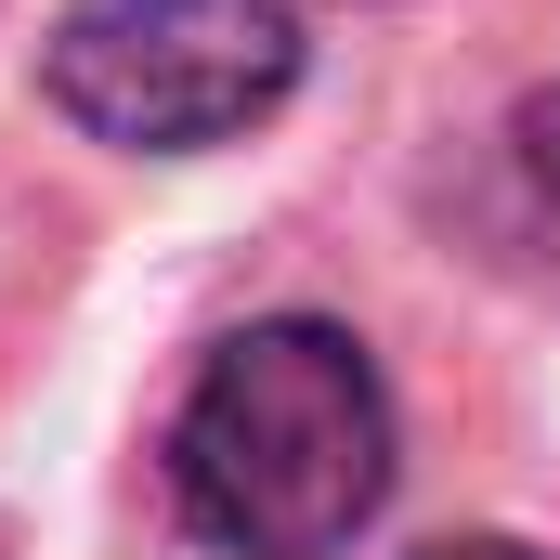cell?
Wrapping results in <instances>:
<instances>
[{
  "instance_id": "6da1fadb",
  "label": "cell",
  "mask_w": 560,
  "mask_h": 560,
  "mask_svg": "<svg viewBox=\"0 0 560 560\" xmlns=\"http://www.w3.org/2000/svg\"><path fill=\"white\" fill-rule=\"evenodd\" d=\"M183 522L235 560H339L392 495V392L352 326L275 313L209 352L170 430Z\"/></svg>"
},
{
  "instance_id": "7a4b0ae2",
  "label": "cell",
  "mask_w": 560,
  "mask_h": 560,
  "mask_svg": "<svg viewBox=\"0 0 560 560\" xmlns=\"http://www.w3.org/2000/svg\"><path fill=\"white\" fill-rule=\"evenodd\" d=\"M39 92L92 143L196 156L261 131L300 92V13L287 0H79L39 52Z\"/></svg>"
},
{
  "instance_id": "3957f363",
  "label": "cell",
  "mask_w": 560,
  "mask_h": 560,
  "mask_svg": "<svg viewBox=\"0 0 560 560\" xmlns=\"http://www.w3.org/2000/svg\"><path fill=\"white\" fill-rule=\"evenodd\" d=\"M522 170H535V183L560 196V79L535 92V105H522Z\"/></svg>"
},
{
  "instance_id": "277c9868",
  "label": "cell",
  "mask_w": 560,
  "mask_h": 560,
  "mask_svg": "<svg viewBox=\"0 0 560 560\" xmlns=\"http://www.w3.org/2000/svg\"><path fill=\"white\" fill-rule=\"evenodd\" d=\"M418 560H535L522 535H443V548H418Z\"/></svg>"
}]
</instances>
